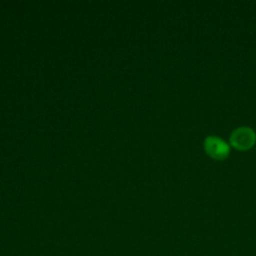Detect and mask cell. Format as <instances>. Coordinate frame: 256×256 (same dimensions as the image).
I'll return each instance as SVG.
<instances>
[{
    "label": "cell",
    "instance_id": "cell-2",
    "mask_svg": "<svg viewBox=\"0 0 256 256\" xmlns=\"http://www.w3.org/2000/svg\"><path fill=\"white\" fill-rule=\"evenodd\" d=\"M203 146L205 152L215 160H224L230 153L229 144L218 136H207L203 142Z\"/></svg>",
    "mask_w": 256,
    "mask_h": 256
},
{
    "label": "cell",
    "instance_id": "cell-1",
    "mask_svg": "<svg viewBox=\"0 0 256 256\" xmlns=\"http://www.w3.org/2000/svg\"><path fill=\"white\" fill-rule=\"evenodd\" d=\"M230 145L238 150H248L256 142L255 131L248 126H240L232 131L229 138Z\"/></svg>",
    "mask_w": 256,
    "mask_h": 256
}]
</instances>
